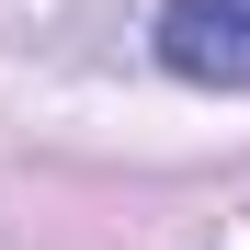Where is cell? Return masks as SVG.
Masks as SVG:
<instances>
[{
	"label": "cell",
	"mask_w": 250,
	"mask_h": 250,
	"mask_svg": "<svg viewBox=\"0 0 250 250\" xmlns=\"http://www.w3.org/2000/svg\"><path fill=\"white\" fill-rule=\"evenodd\" d=\"M159 68L250 91V0H159Z\"/></svg>",
	"instance_id": "6da1fadb"
}]
</instances>
